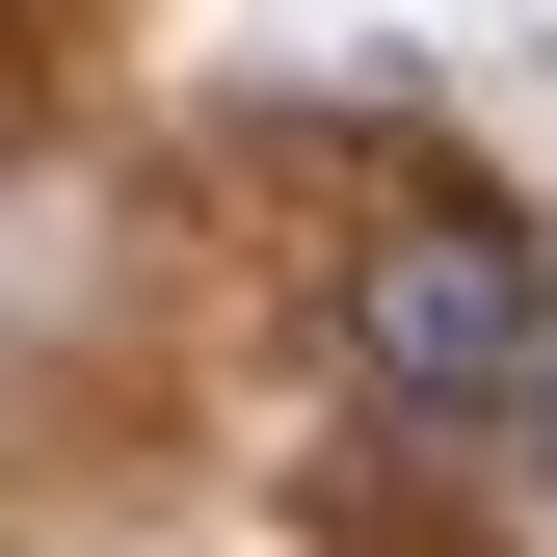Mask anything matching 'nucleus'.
Returning <instances> with one entry per match:
<instances>
[{
  "instance_id": "nucleus-1",
  "label": "nucleus",
  "mask_w": 557,
  "mask_h": 557,
  "mask_svg": "<svg viewBox=\"0 0 557 557\" xmlns=\"http://www.w3.org/2000/svg\"><path fill=\"white\" fill-rule=\"evenodd\" d=\"M345 372L425 398V425H451V398H531V372H557L531 239H505V213H451V186H425V213H372V239H345Z\"/></svg>"
}]
</instances>
